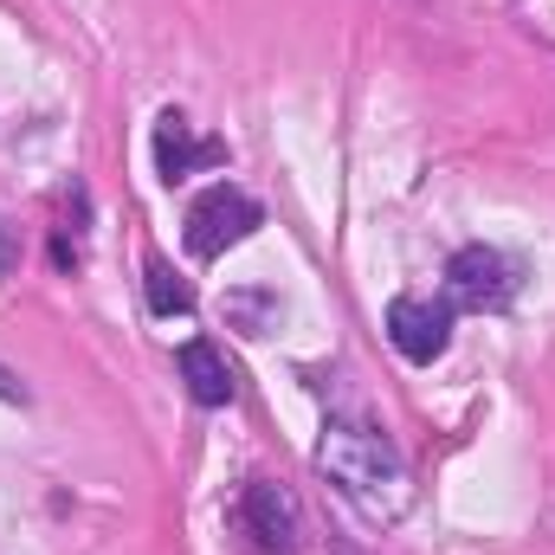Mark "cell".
I'll return each instance as SVG.
<instances>
[{
	"mask_svg": "<svg viewBox=\"0 0 555 555\" xmlns=\"http://www.w3.org/2000/svg\"><path fill=\"white\" fill-rule=\"evenodd\" d=\"M343 555H349V550H343Z\"/></svg>",
	"mask_w": 555,
	"mask_h": 555,
	"instance_id": "8fae6325",
	"label": "cell"
},
{
	"mask_svg": "<svg viewBox=\"0 0 555 555\" xmlns=\"http://www.w3.org/2000/svg\"><path fill=\"white\" fill-rule=\"evenodd\" d=\"M240 530L253 537V550L259 555H297L304 550V511H297V498L272 485V478H253L246 491H240Z\"/></svg>",
	"mask_w": 555,
	"mask_h": 555,
	"instance_id": "3957f363",
	"label": "cell"
},
{
	"mask_svg": "<svg viewBox=\"0 0 555 555\" xmlns=\"http://www.w3.org/2000/svg\"><path fill=\"white\" fill-rule=\"evenodd\" d=\"M214 162H227V149H220V142H201L181 111H162V117H155V168H162L168 188L188 181L194 168H214Z\"/></svg>",
	"mask_w": 555,
	"mask_h": 555,
	"instance_id": "8992f818",
	"label": "cell"
},
{
	"mask_svg": "<svg viewBox=\"0 0 555 555\" xmlns=\"http://www.w3.org/2000/svg\"><path fill=\"white\" fill-rule=\"evenodd\" d=\"M181 382H188V395H194L201 408H227V401L240 395L233 362H227V356H220V343H207V336L181 343Z\"/></svg>",
	"mask_w": 555,
	"mask_h": 555,
	"instance_id": "52a82bcc",
	"label": "cell"
},
{
	"mask_svg": "<svg viewBox=\"0 0 555 555\" xmlns=\"http://www.w3.org/2000/svg\"><path fill=\"white\" fill-rule=\"evenodd\" d=\"M266 227V207L246 194V188H233V181H220V188H207L194 207H188V253L194 259H220V253H233L240 240H253Z\"/></svg>",
	"mask_w": 555,
	"mask_h": 555,
	"instance_id": "7a4b0ae2",
	"label": "cell"
},
{
	"mask_svg": "<svg viewBox=\"0 0 555 555\" xmlns=\"http://www.w3.org/2000/svg\"><path fill=\"white\" fill-rule=\"evenodd\" d=\"M317 472L369 517V524H401L414 511V472L395 452L388 433L356 426V420H330L317 439Z\"/></svg>",
	"mask_w": 555,
	"mask_h": 555,
	"instance_id": "6da1fadb",
	"label": "cell"
},
{
	"mask_svg": "<svg viewBox=\"0 0 555 555\" xmlns=\"http://www.w3.org/2000/svg\"><path fill=\"white\" fill-rule=\"evenodd\" d=\"M446 297L459 310H504L517 297V266L504 253H491V246H465L446 266Z\"/></svg>",
	"mask_w": 555,
	"mask_h": 555,
	"instance_id": "277c9868",
	"label": "cell"
},
{
	"mask_svg": "<svg viewBox=\"0 0 555 555\" xmlns=\"http://www.w3.org/2000/svg\"><path fill=\"white\" fill-rule=\"evenodd\" d=\"M0 401H26V388H20V382H13L7 369H0Z\"/></svg>",
	"mask_w": 555,
	"mask_h": 555,
	"instance_id": "30bf717a",
	"label": "cell"
},
{
	"mask_svg": "<svg viewBox=\"0 0 555 555\" xmlns=\"http://www.w3.org/2000/svg\"><path fill=\"white\" fill-rule=\"evenodd\" d=\"M142 278H149V310H155V317H188V310H194V284L175 278L168 259H149Z\"/></svg>",
	"mask_w": 555,
	"mask_h": 555,
	"instance_id": "ba28073f",
	"label": "cell"
},
{
	"mask_svg": "<svg viewBox=\"0 0 555 555\" xmlns=\"http://www.w3.org/2000/svg\"><path fill=\"white\" fill-rule=\"evenodd\" d=\"M388 343L408 356V362H439L446 343H452V304H433V297H395L388 304Z\"/></svg>",
	"mask_w": 555,
	"mask_h": 555,
	"instance_id": "5b68a950",
	"label": "cell"
},
{
	"mask_svg": "<svg viewBox=\"0 0 555 555\" xmlns=\"http://www.w3.org/2000/svg\"><path fill=\"white\" fill-rule=\"evenodd\" d=\"M13 266H20V253H13V246H7V220H0V278L13 272Z\"/></svg>",
	"mask_w": 555,
	"mask_h": 555,
	"instance_id": "9c48e42d",
	"label": "cell"
}]
</instances>
